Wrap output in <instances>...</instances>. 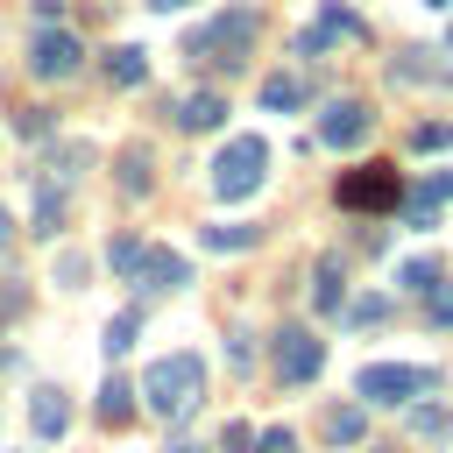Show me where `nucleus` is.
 <instances>
[{
  "label": "nucleus",
  "mask_w": 453,
  "mask_h": 453,
  "mask_svg": "<svg viewBox=\"0 0 453 453\" xmlns=\"http://www.w3.org/2000/svg\"><path fill=\"white\" fill-rule=\"evenodd\" d=\"M134 333H142V311H113V319H106V340H99V347H106V354L120 361V354L134 347Z\"/></svg>",
  "instance_id": "22"
},
{
  "label": "nucleus",
  "mask_w": 453,
  "mask_h": 453,
  "mask_svg": "<svg viewBox=\"0 0 453 453\" xmlns=\"http://www.w3.org/2000/svg\"><path fill=\"white\" fill-rule=\"evenodd\" d=\"M99 418H106V425H127V418H134V382L106 375V389H99Z\"/></svg>",
  "instance_id": "21"
},
{
  "label": "nucleus",
  "mask_w": 453,
  "mask_h": 453,
  "mask_svg": "<svg viewBox=\"0 0 453 453\" xmlns=\"http://www.w3.org/2000/svg\"><path fill=\"white\" fill-rule=\"evenodd\" d=\"M361 35H368V21H361L354 7H340V0H326V7H319V21L297 35V50H304V57H319V50H333V42H361Z\"/></svg>",
  "instance_id": "9"
},
{
  "label": "nucleus",
  "mask_w": 453,
  "mask_h": 453,
  "mask_svg": "<svg viewBox=\"0 0 453 453\" xmlns=\"http://www.w3.org/2000/svg\"><path fill=\"white\" fill-rule=\"evenodd\" d=\"M255 35H262L255 7H226V14H212L205 28H191L184 57H191V64H212V71H241V64L255 57Z\"/></svg>",
  "instance_id": "3"
},
{
  "label": "nucleus",
  "mask_w": 453,
  "mask_h": 453,
  "mask_svg": "<svg viewBox=\"0 0 453 453\" xmlns=\"http://www.w3.org/2000/svg\"><path fill=\"white\" fill-rule=\"evenodd\" d=\"M368 127H375V113H368L361 99H333V106L319 113V142H326V149H361Z\"/></svg>",
  "instance_id": "10"
},
{
  "label": "nucleus",
  "mask_w": 453,
  "mask_h": 453,
  "mask_svg": "<svg viewBox=\"0 0 453 453\" xmlns=\"http://www.w3.org/2000/svg\"><path fill=\"white\" fill-rule=\"evenodd\" d=\"M333 198L347 212H396L403 205V177H396V163H361V170H347L333 184Z\"/></svg>",
  "instance_id": "5"
},
{
  "label": "nucleus",
  "mask_w": 453,
  "mask_h": 453,
  "mask_svg": "<svg viewBox=\"0 0 453 453\" xmlns=\"http://www.w3.org/2000/svg\"><path fill=\"white\" fill-rule=\"evenodd\" d=\"M446 205H453V170H432L425 184H411V191H403V219H411L418 234H425V226H439V212H446Z\"/></svg>",
  "instance_id": "11"
},
{
  "label": "nucleus",
  "mask_w": 453,
  "mask_h": 453,
  "mask_svg": "<svg viewBox=\"0 0 453 453\" xmlns=\"http://www.w3.org/2000/svg\"><path fill=\"white\" fill-rule=\"evenodd\" d=\"M57 283H85V255H57Z\"/></svg>",
  "instance_id": "33"
},
{
  "label": "nucleus",
  "mask_w": 453,
  "mask_h": 453,
  "mask_svg": "<svg viewBox=\"0 0 453 453\" xmlns=\"http://www.w3.org/2000/svg\"><path fill=\"white\" fill-rule=\"evenodd\" d=\"M411 149H418V156H439V149H453V127H446V120H418V127H411Z\"/></svg>",
  "instance_id": "24"
},
{
  "label": "nucleus",
  "mask_w": 453,
  "mask_h": 453,
  "mask_svg": "<svg viewBox=\"0 0 453 453\" xmlns=\"http://www.w3.org/2000/svg\"><path fill=\"white\" fill-rule=\"evenodd\" d=\"M262 177H269V142H262V134H234V142L212 156V191H219L226 205L248 198Z\"/></svg>",
  "instance_id": "4"
},
{
  "label": "nucleus",
  "mask_w": 453,
  "mask_h": 453,
  "mask_svg": "<svg viewBox=\"0 0 453 453\" xmlns=\"http://www.w3.org/2000/svg\"><path fill=\"white\" fill-rule=\"evenodd\" d=\"M198 241H205L212 255H241V248H255V241H262V226H241V219H226V226H205Z\"/></svg>",
  "instance_id": "18"
},
{
  "label": "nucleus",
  "mask_w": 453,
  "mask_h": 453,
  "mask_svg": "<svg viewBox=\"0 0 453 453\" xmlns=\"http://www.w3.org/2000/svg\"><path fill=\"white\" fill-rule=\"evenodd\" d=\"M64 425H71V396L64 389H28V432L35 439H64Z\"/></svg>",
  "instance_id": "13"
},
{
  "label": "nucleus",
  "mask_w": 453,
  "mask_h": 453,
  "mask_svg": "<svg viewBox=\"0 0 453 453\" xmlns=\"http://www.w3.org/2000/svg\"><path fill=\"white\" fill-rule=\"evenodd\" d=\"M85 163H92V142H78V134L42 142V163L28 170V177H35V212H28V234H35V241H57V234H64V219H71V184L85 177Z\"/></svg>",
  "instance_id": "1"
},
{
  "label": "nucleus",
  "mask_w": 453,
  "mask_h": 453,
  "mask_svg": "<svg viewBox=\"0 0 453 453\" xmlns=\"http://www.w3.org/2000/svg\"><path fill=\"white\" fill-rule=\"evenodd\" d=\"M262 106H269V113H297V106H304V78H290V71L262 78Z\"/></svg>",
  "instance_id": "17"
},
{
  "label": "nucleus",
  "mask_w": 453,
  "mask_h": 453,
  "mask_svg": "<svg viewBox=\"0 0 453 453\" xmlns=\"http://www.w3.org/2000/svg\"><path fill=\"white\" fill-rule=\"evenodd\" d=\"M113 184H120V198H142V191L156 184V156H149L142 142H127L120 163H113Z\"/></svg>",
  "instance_id": "15"
},
{
  "label": "nucleus",
  "mask_w": 453,
  "mask_h": 453,
  "mask_svg": "<svg viewBox=\"0 0 453 453\" xmlns=\"http://www.w3.org/2000/svg\"><path fill=\"white\" fill-rule=\"evenodd\" d=\"M411 432H425V439H446V432H453V418H446L439 403H411Z\"/></svg>",
  "instance_id": "25"
},
{
  "label": "nucleus",
  "mask_w": 453,
  "mask_h": 453,
  "mask_svg": "<svg viewBox=\"0 0 453 453\" xmlns=\"http://www.w3.org/2000/svg\"><path fill=\"white\" fill-rule=\"evenodd\" d=\"M106 262H113L120 276H134V262H142V241H134V234H120V241L106 248Z\"/></svg>",
  "instance_id": "30"
},
{
  "label": "nucleus",
  "mask_w": 453,
  "mask_h": 453,
  "mask_svg": "<svg viewBox=\"0 0 453 453\" xmlns=\"http://www.w3.org/2000/svg\"><path fill=\"white\" fill-rule=\"evenodd\" d=\"M163 453H205V446H191V439H170V446H163Z\"/></svg>",
  "instance_id": "36"
},
{
  "label": "nucleus",
  "mask_w": 453,
  "mask_h": 453,
  "mask_svg": "<svg viewBox=\"0 0 453 453\" xmlns=\"http://www.w3.org/2000/svg\"><path fill=\"white\" fill-rule=\"evenodd\" d=\"M14 134H21V142H50V113H42V106H21V113H14Z\"/></svg>",
  "instance_id": "28"
},
{
  "label": "nucleus",
  "mask_w": 453,
  "mask_h": 453,
  "mask_svg": "<svg viewBox=\"0 0 453 453\" xmlns=\"http://www.w3.org/2000/svg\"><path fill=\"white\" fill-rule=\"evenodd\" d=\"M78 64H85V42H78L71 28H57V21H50V28H35V35H28V71H35V78H71Z\"/></svg>",
  "instance_id": "8"
},
{
  "label": "nucleus",
  "mask_w": 453,
  "mask_h": 453,
  "mask_svg": "<svg viewBox=\"0 0 453 453\" xmlns=\"http://www.w3.org/2000/svg\"><path fill=\"white\" fill-rule=\"evenodd\" d=\"M432 276H439V262H432V255H411V262H396V283H403V290H425Z\"/></svg>",
  "instance_id": "26"
},
{
  "label": "nucleus",
  "mask_w": 453,
  "mask_h": 453,
  "mask_svg": "<svg viewBox=\"0 0 453 453\" xmlns=\"http://www.w3.org/2000/svg\"><path fill=\"white\" fill-rule=\"evenodd\" d=\"M311 304H319L326 319L347 304V269H340V255H319V269H311Z\"/></svg>",
  "instance_id": "16"
},
{
  "label": "nucleus",
  "mask_w": 453,
  "mask_h": 453,
  "mask_svg": "<svg viewBox=\"0 0 453 453\" xmlns=\"http://www.w3.org/2000/svg\"><path fill=\"white\" fill-rule=\"evenodd\" d=\"M106 78H113V85H142V78H149V50H134V42H120V50L106 57Z\"/></svg>",
  "instance_id": "20"
},
{
  "label": "nucleus",
  "mask_w": 453,
  "mask_h": 453,
  "mask_svg": "<svg viewBox=\"0 0 453 453\" xmlns=\"http://www.w3.org/2000/svg\"><path fill=\"white\" fill-rule=\"evenodd\" d=\"M340 311H347L354 326H382V319H389V297H354V304H340Z\"/></svg>",
  "instance_id": "29"
},
{
  "label": "nucleus",
  "mask_w": 453,
  "mask_h": 453,
  "mask_svg": "<svg viewBox=\"0 0 453 453\" xmlns=\"http://www.w3.org/2000/svg\"><path fill=\"white\" fill-rule=\"evenodd\" d=\"M219 120H226V99H219V92H184V99H177V127H184V134H212Z\"/></svg>",
  "instance_id": "14"
},
{
  "label": "nucleus",
  "mask_w": 453,
  "mask_h": 453,
  "mask_svg": "<svg viewBox=\"0 0 453 453\" xmlns=\"http://www.w3.org/2000/svg\"><path fill=\"white\" fill-rule=\"evenodd\" d=\"M361 432H368L361 403H333V411H326V439H333V446H361Z\"/></svg>",
  "instance_id": "19"
},
{
  "label": "nucleus",
  "mask_w": 453,
  "mask_h": 453,
  "mask_svg": "<svg viewBox=\"0 0 453 453\" xmlns=\"http://www.w3.org/2000/svg\"><path fill=\"white\" fill-rule=\"evenodd\" d=\"M149 7H163V14H177V7H191V0H149Z\"/></svg>",
  "instance_id": "37"
},
{
  "label": "nucleus",
  "mask_w": 453,
  "mask_h": 453,
  "mask_svg": "<svg viewBox=\"0 0 453 453\" xmlns=\"http://www.w3.org/2000/svg\"><path fill=\"white\" fill-rule=\"evenodd\" d=\"M64 7H71V0H35V28H50V21L64 14Z\"/></svg>",
  "instance_id": "34"
},
{
  "label": "nucleus",
  "mask_w": 453,
  "mask_h": 453,
  "mask_svg": "<svg viewBox=\"0 0 453 453\" xmlns=\"http://www.w3.org/2000/svg\"><path fill=\"white\" fill-rule=\"evenodd\" d=\"M134 283H149V290H184V283H191V262H184L177 248H142Z\"/></svg>",
  "instance_id": "12"
},
{
  "label": "nucleus",
  "mask_w": 453,
  "mask_h": 453,
  "mask_svg": "<svg viewBox=\"0 0 453 453\" xmlns=\"http://www.w3.org/2000/svg\"><path fill=\"white\" fill-rule=\"evenodd\" d=\"M446 85H453V71H446Z\"/></svg>",
  "instance_id": "40"
},
{
  "label": "nucleus",
  "mask_w": 453,
  "mask_h": 453,
  "mask_svg": "<svg viewBox=\"0 0 453 453\" xmlns=\"http://www.w3.org/2000/svg\"><path fill=\"white\" fill-rule=\"evenodd\" d=\"M396 78H403V85H418V78H432V64H425V50H403V57L389 64V85H396Z\"/></svg>",
  "instance_id": "27"
},
{
  "label": "nucleus",
  "mask_w": 453,
  "mask_h": 453,
  "mask_svg": "<svg viewBox=\"0 0 453 453\" xmlns=\"http://www.w3.org/2000/svg\"><path fill=\"white\" fill-rule=\"evenodd\" d=\"M255 453H297V432H290V425H269V432L255 439Z\"/></svg>",
  "instance_id": "32"
},
{
  "label": "nucleus",
  "mask_w": 453,
  "mask_h": 453,
  "mask_svg": "<svg viewBox=\"0 0 453 453\" xmlns=\"http://www.w3.org/2000/svg\"><path fill=\"white\" fill-rule=\"evenodd\" d=\"M134 396H142L163 425H177V418H191L198 396H205V361H198V354H163V361H149V375H142Z\"/></svg>",
  "instance_id": "2"
},
{
  "label": "nucleus",
  "mask_w": 453,
  "mask_h": 453,
  "mask_svg": "<svg viewBox=\"0 0 453 453\" xmlns=\"http://www.w3.org/2000/svg\"><path fill=\"white\" fill-rule=\"evenodd\" d=\"M432 389V368H411V361H375L354 375V396L361 403H418Z\"/></svg>",
  "instance_id": "6"
},
{
  "label": "nucleus",
  "mask_w": 453,
  "mask_h": 453,
  "mask_svg": "<svg viewBox=\"0 0 453 453\" xmlns=\"http://www.w3.org/2000/svg\"><path fill=\"white\" fill-rule=\"evenodd\" d=\"M7 248H14V219L0 212V255H7Z\"/></svg>",
  "instance_id": "35"
},
{
  "label": "nucleus",
  "mask_w": 453,
  "mask_h": 453,
  "mask_svg": "<svg viewBox=\"0 0 453 453\" xmlns=\"http://www.w3.org/2000/svg\"><path fill=\"white\" fill-rule=\"evenodd\" d=\"M425 7H453V0H425Z\"/></svg>",
  "instance_id": "38"
},
{
  "label": "nucleus",
  "mask_w": 453,
  "mask_h": 453,
  "mask_svg": "<svg viewBox=\"0 0 453 453\" xmlns=\"http://www.w3.org/2000/svg\"><path fill=\"white\" fill-rule=\"evenodd\" d=\"M219 453H255V425H248V418H234V425L219 432Z\"/></svg>",
  "instance_id": "31"
},
{
  "label": "nucleus",
  "mask_w": 453,
  "mask_h": 453,
  "mask_svg": "<svg viewBox=\"0 0 453 453\" xmlns=\"http://www.w3.org/2000/svg\"><path fill=\"white\" fill-rule=\"evenodd\" d=\"M0 368H7V347H0Z\"/></svg>",
  "instance_id": "39"
},
{
  "label": "nucleus",
  "mask_w": 453,
  "mask_h": 453,
  "mask_svg": "<svg viewBox=\"0 0 453 453\" xmlns=\"http://www.w3.org/2000/svg\"><path fill=\"white\" fill-rule=\"evenodd\" d=\"M425 319L432 326H453V276H432L425 283Z\"/></svg>",
  "instance_id": "23"
},
{
  "label": "nucleus",
  "mask_w": 453,
  "mask_h": 453,
  "mask_svg": "<svg viewBox=\"0 0 453 453\" xmlns=\"http://www.w3.org/2000/svg\"><path fill=\"white\" fill-rule=\"evenodd\" d=\"M319 368H326V340L304 333V326H283V333H276V382L297 389V382H311Z\"/></svg>",
  "instance_id": "7"
}]
</instances>
